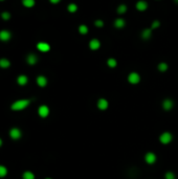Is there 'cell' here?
<instances>
[{
  "mask_svg": "<svg viewBox=\"0 0 178 179\" xmlns=\"http://www.w3.org/2000/svg\"><path fill=\"white\" fill-rule=\"evenodd\" d=\"M28 104H30V99H20V101H17L14 104L12 105V109L13 110H22L25 107H27Z\"/></svg>",
  "mask_w": 178,
  "mask_h": 179,
  "instance_id": "cell-1",
  "label": "cell"
},
{
  "mask_svg": "<svg viewBox=\"0 0 178 179\" xmlns=\"http://www.w3.org/2000/svg\"><path fill=\"white\" fill-rule=\"evenodd\" d=\"M128 81L131 84H137L141 81V77H139L137 72H131L128 77Z\"/></svg>",
  "mask_w": 178,
  "mask_h": 179,
  "instance_id": "cell-2",
  "label": "cell"
},
{
  "mask_svg": "<svg viewBox=\"0 0 178 179\" xmlns=\"http://www.w3.org/2000/svg\"><path fill=\"white\" fill-rule=\"evenodd\" d=\"M159 139H160V142H163V144H167L172 140V134L169 133V132H165V133H163V134L160 135Z\"/></svg>",
  "mask_w": 178,
  "mask_h": 179,
  "instance_id": "cell-3",
  "label": "cell"
},
{
  "mask_svg": "<svg viewBox=\"0 0 178 179\" xmlns=\"http://www.w3.org/2000/svg\"><path fill=\"white\" fill-rule=\"evenodd\" d=\"M145 159L146 161L148 162V163H154V162L156 161V155L154 154V153H152V152H149V153H147L145 156Z\"/></svg>",
  "mask_w": 178,
  "mask_h": 179,
  "instance_id": "cell-4",
  "label": "cell"
},
{
  "mask_svg": "<svg viewBox=\"0 0 178 179\" xmlns=\"http://www.w3.org/2000/svg\"><path fill=\"white\" fill-rule=\"evenodd\" d=\"M37 48L40 50V51L46 52V51H48V50L50 49V46L47 44V43H45V42H40V43H38Z\"/></svg>",
  "mask_w": 178,
  "mask_h": 179,
  "instance_id": "cell-5",
  "label": "cell"
},
{
  "mask_svg": "<svg viewBox=\"0 0 178 179\" xmlns=\"http://www.w3.org/2000/svg\"><path fill=\"white\" fill-rule=\"evenodd\" d=\"M10 135L13 139H19L21 137V131L17 128H14V129L11 130Z\"/></svg>",
  "mask_w": 178,
  "mask_h": 179,
  "instance_id": "cell-6",
  "label": "cell"
},
{
  "mask_svg": "<svg viewBox=\"0 0 178 179\" xmlns=\"http://www.w3.org/2000/svg\"><path fill=\"white\" fill-rule=\"evenodd\" d=\"M49 114V109H48L47 106H41L40 108H39V115H40L41 117H46L47 115Z\"/></svg>",
  "mask_w": 178,
  "mask_h": 179,
  "instance_id": "cell-7",
  "label": "cell"
},
{
  "mask_svg": "<svg viewBox=\"0 0 178 179\" xmlns=\"http://www.w3.org/2000/svg\"><path fill=\"white\" fill-rule=\"evenodd\" d=\"M100 46H101V43H100V41H98V39L91 40L90 43H89V47H90V49H92V50L98 49V48H100Z\"/></svg>",
  "mask_w": 178,
  "mask_h": 179,
  "instance_id": "cell-8",
  "label": "cell"
},
{
  "mask_svg": "<svg viewBox=\"0 0 178 179\" xmlns=\"http://www.w3.org/2000/svg\"><path fill=\"white\" fill-rule=\"evenodd\" d=\"M11 39V32L8 30H1L0 32V40L1 41H8Z\"/></svg>",
  "mask_w": 178,
  "mask_h": 179,
  "instance_id": "cell-9",
  "label": "cell"
},
{
  "mask_svg": "<svg viewBox=\"0 0 178 179\" xmlns=\"http://www.w3.org/2000/svg\"><path fill=\"white\" fill-rule=\"evenodd\" d=\"M98 109H101V110H106L108 108V101H107V99H98Z\"/></svg>",
  "mask_w": 178,
  "mask_h": 179,
  "instance_id": "cell-10",
  "label": "cell"
},
{
  "mask_svg": "<svg viewBox=\"0 0 178 179\" xmlns=\"http://www.w3.org/2000/svg\"><path fill=\"white\" fill-rule=\"evenodd\" d=\"M173 102L171 101V99H165L163 103V107L165 110H167V111H169V110H171L172 108H173Z\"/></svg>",
  "mask_w": 178,
  "mask_h": 179,
  "instance_id": "cell-11",
  "label": "cell"
},
{
  "mask_svg": "<svg viewBox=\"0 0 178 179\" xmlns=\"http://www.w3.org/2000/svg\"><path fill=\"white\" fill-rule=\"evenodd\" d=\"M152 36V28H146L143 32H141V38L144 40H149Z\"/></svg>",
  "mask_w": 178,
  "mask_h": 179,
  "instance_id": "cell-12",
  "label": "cell"
},
{
  "mask_svg": "<svg viewBox=\"0 0 178 179\" xmlns=\"http://www.w3.org/2000/svg\"><path fill=\"white\" fill-rule=\"evenodd\" d=\"M147 8H148V3L146 2V1L141 0V1H138V2L136 3V8H137L138 11H146Z\"/></svg>",
  "mask_w": 178,
  "mask_h": 179,
  "instance_id": "cell-13",
  "label": "cell"
},
{
  "mask_svg": "<svg viewBox=\"0 0 178 179\" xmlns=\"http://www.w3.org/2000/svg\"><path fill=\"white\" fill-rule=\"evenodd\" d=\"M37 83L40 87H44V86H46V84H47V80H46L45 77L40 75V77L37 78Z\"/></svg>",
  "mask_w": 178,
  "mask_h": 179,
  "instance_id": "cell-14",
  "label": "cell"
},
{
  "mask_svg": "<svg viewBox=\"0 0 178 179\" xmlns=\"http://www.w3.org/2000/svg\"><path fill=\"white\" fill-rule=\"evenodd\" d=\"M125 24H126L125 20H124V19H120V18L116 19V20H115V22H114V26H115V27H117V28L124 27V26H125Z\"/></svg>",
  "mask_w": 178,
  "mask_h": 179,
  "instance_id": "cell-15",
  "label": "cell"
},
{
  "mask_svg": "<svg viewBox=\"0 0 178 179\" xmlns=\"http://www.w3.org/2000/svg\"><path fill=\"white\" fill-rule=\"evenodd\" d=\"M37 61H38V59H37V56L36 55H30L27 57V63L28 64H30V65H34V64H36L37 63Z\"/></svg>",
  "mask_w": 178,
  "mask_h": 179,
  "instance_id": "cell-16",
  "label": "cell"
},
{
  "mask_svg": "<svg viewBox=\"0 0 178 179\" xmlns=\"http://www.w3.org/2000/svg\"><path fill=\"white\" fill-rule=\"evenodd\" d=\"M11 65L10 61L6 59H1L0 60V67H2V68H8V66Z\"/></svg>",
  "mask_w": 178,
  "mask_h": 179,
  "instance_id": "cell-17",
  "label": "cell"
},
{
  "mask_svg": "<svg viewBox=\"0 0 178 179\" xmlns=\"http://www.w3.org/2000/svg\"><path fill=\"white\" fill-rule=\"evenodd\" d=\"M22 2L26 8H33L35 5V0H22Z\"/></svg>",
  "mask_w": 178,
  "mask_h": 179,
  "instance_id": "cell-18",
  "label": "cell"
},
{
  "mask_svg": "<svg viewBox=\"0 0 178 179\" xmlns=\"http://www.w3.org/2000/svg\"><path fill=\"white\" fill-rule=\"evenodd\" d=\"M27 83V78L25 77V75H20V77L18 78V84L19 85H25Z\"/></svg>",
  "mask_w": 178,
  "mask_h": 179,
  "instance_id": "cell-19",
  "label": "cell"
},
{
  "mask_svg": "<svg viewBox=\"0 0 178 179\" xmlns=\"http://www.w3.org/2000/svg\"><path fill=\"white\" fill-rule=\"evenodd\" d=\"M107 64H108V66H109V67L114 68L116 66V64H117V62H116L115 59H112V58H110V59L107 61Z\"/></svg>",
  "mask_w": 178,
  "mask_h": 179,
  "instance_id": "cell-20",
  "label": "cell"
},
{
  "mask_svg": "<svg viewBox=\"0 0 178 179\" xmlns=\"http://www.w3.org/2000/svg\"><path fill=\"white\" fill-rule=\"evenodd\" d=\"M23 179H35V175L32 172H25L23 174Z\"/></svg>",
  "mask_w": 178,
  "mask_h": 179,
  "instance_id": "cell-21",
  "label": "cell"
},
{
  "mask_svg": "<svg viewBox=\"0 0 178 179\" xmlns=\"http://www.w3.org/2000/svg\"><path fill=\"white\" fill-rule=\"evenodd\" d=\"M127 12V6L125 4H120L117 8V13L118 14H124V13Z\"/></svg>",
  "mask_w": 178,
  "mask_h": 179,
  "instance_id": "cell-22",
  "label": "cell"
},
{
  "mask_svg": "<svg viewBox=\"0 0 178 179\" xmlns=\"http://www.w3.org/2000/svg\"><path fill=\"white\" fill-rule=\"evenodd\" d=\"M79 32L82 34V35H85L88 32V27L86 25H80V27H79Z\"/></svg>",
  "mask_w": 178,
  "mask_h": 179,
  "instance_id": "cell-23",
  "label": "cell"
},
{
  "mask_svg": "<svg viewBox=\"0 0 178 179\" xmlns=\"http://www.w3.org/2000/svg\"><path fill=\"white\" fill-rule=\"evenodd\" d=\"M77 10H78V6H77V4H75V3H71V4L68 5V11L70 13L77 12Z\"/></svg>",
  "mask_w": 178,
  "mask_h": 179,
  "instance_id": "cell-24",
  "label": "cell"
},
{
  "mask_svg": "<svg viewBox=\"0 0 178 179\" xmlns=\"http://www.w3.org/2000/svg\"><path fill=\"white\" fill-rule=\"evenodd\" d=\"M158 69L160 70V71H166L168 69V64L167 63H160V64L158 65Z\"/></svg>",
  "mask_w": 178,
  "mask_h": 179,
  "instance_id": "cell-25",
  "label": "cell"
},
{
  "mask_svg": "<svg viewBox=\"0 0 178 179\" xmlns=\"http://www.w3.org/2000/svg\"><path fill=\"white\" fill-rule=\"evenodd\" d=\"M8 173V170L6 168L3 167V166H0V177H4Z\"/></svg>",
  "mask_w": 178,
  "mask_h": 179,
  "instance_id": "cell-26",
  "label": "cell"
},
{
  "mask_svg": "<svg viewBox=\"0 0 178 179\" xmlns=\"http://www.w3.org/2000/svg\"><path fill=\"white\" fill-rule=\"evenodd\" d=\"M166 179H176V177H175V175H174V173L168 172L166 174Z\"/></svg>",
  "mask_w": 178,
  "mask_h": 179,
  "instance_id": "cell-27",
  "label": "cell"
},
{
  "mask_svg": "<svg viewBox=\"0 0 178 179\" xmlns=\"http://www.w3.org/2000/svg\"><path fill=\"white\" fill-rule=\"evenodd\" d=\"M159 25H160V22H159V21H158V20H155V21H154V22L152 23V30H153V28H156V27H158V26H159Z\"/></svg>",
  "mask_w": 178,
  "mask_h": 179,
  "instance_id": "cell-28",
  "label": "cell"
},
{
  "mask_svg": "<svg viewBox=\"0 0 178 179\" xmlns=\"http://www.w3.org/2000/svg\"><path fill=\"white\" fill-rule=\"evenodd\" d=\"M95 25H96L98 27H102V26L104 25V22L102 21V20H96V21H95Z\"/></svg>",
  "mask_w": 178,
  "mask_h": 179,
  "instance_id": "cell-29",
  "label": "cell"
},
{
  "mask_svg": "<svg viewBox=\"0 0 178 179\" xmlns=\"http://www.w3.org/2000/svg\"><path fill=\"white\" fill-rule=\"evenodd\" d=\"M2 18L4 20L10 19V14H8V13H3V14H2Z\"/></svg>",
  "mask_w": 178,
  "mask_h": 179,
  "instance_id": "cell-30",
  "label": "cell"
},
{
  "mask_svg": "<svg viewBox=\"0 0 178 179\" xmlns=\"http://www.w3.org/2000/svg\"><path fill=\"white\" fill-rule=\"evenodd\" d=\"M49 1H50L51 3H58L59 1H60V0H49Z\"/></svg>",
  "mask_w": 178,
  "mask_h": 179,
  "instance_id": "cell-31",
  "label": "cell"
},
{
  "mask_svg": "<svg viewBox=\"0 0 178 179\" xmlns=\"http://www.w3.org/2000/svg\"><path fill=\"white\" fill-rule=\"evenodd\" d=\"M2 146V140H1V138H0V147Z\"/></svg>",
  "mask_w": 178,
  "mask_h": 179,
  "instance_id": "cell-32",
  "label": "cell"
},
{
  "mask_svg": "<svg viewBox=\"0 0 178 179\" xmlns=\"http://www.w3.org/2000/svg\"><path fill=\"white\" fill-rule=\"evenodd\" d=\"M175 2H177V3H178V0H175Z\"/></svg>",
  "mask_w": 178,
  "mask_h": 179,
  "instance_id": "cell-33",
  "label": "cell"
},
{
  "mask_svg": "<svg viewBox=\"0 0 178 179\" xmlns=\"http://www.w3.org/2000/svg\"><path fill=\"white\" fill-rule=\"evenodd\" d=\"M46 179H51V178H46Z\"/></svg>",
  "mask_w": 178,
  "mask_h": 179,
  "instance_id": "cell-34",
  "label": "cell"
},
{
  "mask_svg": "<svg viewBox=\"0 0 178 179\" xmlns=\"http://www.w3.org/2000/svg\"><path fill=\"white\" fill-rule=\"evenodd\" d=\"M0 1H3V0H0Z\"/></svg>",
  "mask_w": 178,
  "mask_h": 179,
  "instance_id": "cell-35",
  "label": "cell"
}]
</instances>
